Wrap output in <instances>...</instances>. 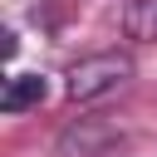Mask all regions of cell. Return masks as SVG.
Wrapping results in <instances>:
<instances>
[{"label":"cell","mask_w":157,"mask_h":157,"mask_svg":"<svg viewBox=\"0 0 157 157\" xmlns=\"http://www.w3.org/2000/svg\"><path fill=\"white\" fill-rule=\"evenodd\" d=\"M49 98V78L44 74H10L5 88H0V108L5 113H29Z\"/></svg>","instance_id":"obj_3"},{"label":"cell","mask_w":157,"mask_h":157,"mask_svg":"<svg viewBox=\"0 0 157 157\" xmlns=\"http://www.w3.org/2000/svg\"><path fill=\"white\" fill-rule=\"evenodd\" d=\"M118 25H123V39L157 44V0H128L123 15H118Z\"/></svg>","instance_id":"obj_4"},{"label":"cell","mask_w":157,"mask_h":157,"mask_svg":"<svg viewBox=\"0 0 157 157\" xmlns=\"http://www.w3.org/2000/svg\"><path fill=\"white\" fill-rule=\"evenodd\" d=\"M118 147H123V132L98 113H83L74 123H64L59 137H54V157H113Z\"/></svg>","instance_id":"obj_2"},{"label":"cell","mask_w":157,"mask_h":157,"mask_svg":"<svg viewBox=\"0 0 157 157\" xmlns=\"http://www.w3.org/2000/svg\"><path fill=\"white\" fill-rule=\"evenodd\" d=\"M132 74H137L132 54H123V49H98V54H83V59L69 64L64 93H69V103H98V98L118 93Z\"/></svg>","instance_id":"obj_1"}]
</instances>
